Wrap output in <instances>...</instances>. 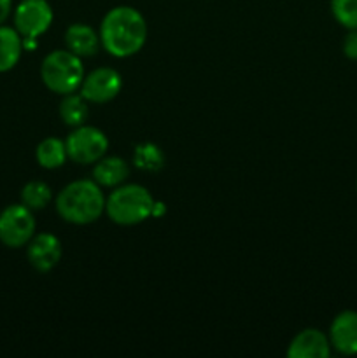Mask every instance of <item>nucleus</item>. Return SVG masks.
Instances as JSON below:
<instances>
[{"instance_id": "f257e3e1", "label": "nucleus", "mask_w": 357, "mask_h": 358, "mask_svg": "<svg viewBox=\"0 0 357 358\" xmlns=\"http://www.w3.org/2000/svg\"><path fill=\"white\" fill-rule=\"evenodd\" d=\"M147 38V23L140 10L119 6L108 10L100 24V41L105 51L115 58H128L144 48Z\"/></svg>"}, {"instance_id": "f03ea898", "label": "nucleus", "mask_w": 357, "mask_h": 358, "mask_svg": "<svg viewBox=\"0 0 357 358\" xmlns=\"http://www.w3.org/2000/svg\"><path fill=\"white\" fill-rule=\"evenodd\" d=\"M56 212L65 222L86 226L105 212V196L94 180H76L56 196Z\"/></svg>"}, {"instance_id": "7ed1b4c3", "label": "nucleus", "mask_w": 357, "mask_h": 358, "mask_svg": "<svg viewBox=\"0 0 357 358\" xmlns=\"http://www.w3.org/2000/svg\"><path fill=\"white\" fill-rule=\"evenodd\" d=\"M154 198L144 185H119L105 199V212L119 226H136L154 212Z\"/></svg>"}, {"instance_id": "20e7f679", "label": "nucleus", "mask_w": 357, "mask_h": 358, "mask_svg": "<svg viewBox=\"0 0 357 358\" xmlns=\"http://www.w3.org/2000/svg\"><path fill=\"white\" fill-rule=\"evenodd\" d=\"M41 79L49 91L58 94L76 93L84 80L80 58L72 51H52L42 59Z\"/></svg>"}, {"instance_id": "39448f33", "label": "nucleus", "mask_w": 357, "mask_h": 358, "mask_svg": "<svg viewBox=\"0 0 357 358\" xmlns=\"http://www.w3.org/2000/svg\"><path fill=\"white\" fill-rule=\"evenodd\" d=\"M66 156L77 164H91L105 156L108 140L102 129L93 126H77L65 142Z\"/></svg>"}, {"instance_id": "423d86ee", "label": "nucleus", "mask_w": 357, "mask_h": 358, "mask_svg": "<svg viewBox=\"0 0 357 358\" xmlns=\"http://www.w3.org/2000/svg\"><path fill=\"white\" fill-rule=\"evenodd\" d=\"M35 234L34 213L28 206L9 205L0 213V243L9 248L28 245Z\"/></svg>"}, {"instance_id": "0eeeda50", "label": "nucleus", "mask_w": 357, "mask_h": 358, "mask_svg": "<svg viewBox=\"0 0 357 358\" xmlns=\"http://www.w3.org/2000/svg\"><path fill=\"white\" fill-rule=\"evenodd\" d=\"M52 17L48 0H21L14 10V28L23 38H38L49 30Z\"/></svg>"}, {"instance_id": "6e6552de", "label": "nucleus", "mask_w": 357, "mask_h": 358, "mask_svg": "<svg viewBox=\"0 0 357 358\" xmlns=\"http://www.w3.org/2000/svg\"><path fill=\"white\" fill-rule=\"evenodd\" d=\"M122 87V77L118 70L102 66L84 77L80 94L93 103H107L114 100Z\"/></svg>"}, {"instance_id": "1a4fd4ad", "label": "nucleus", "mask_w": 357, "mask_h": 358, "mask_svg": "<svg viewBox=\"0 0 357 358\" xmlns=\"http://www.w3.org/2000/svg\"><path fill=\"white\" fill-rule=\"evenodd\" d=\"M27 257L31 268L41 273H48L62 259V243L51 233L34 234L27 247Z\"/></svg>"}, {"instance_id": "9d476101", "label": "nucleus", "mask_w": 357, "mask_h": 358, "mask_svg": "<svg viewBox=\"0 0 357 358\" xmlns=\"http://www.w3.org/2000/svg\"><path fill=\"white\" fill-rule=\"evenodd\" d=\"M329 343L342 355H357V311L336 315L329 327Z\"/></svg>"}, {"instance_id": "9b49d317", "label": "nucleus", "mask_w": 357, "mask_h": 358, "mask_svg": "<svg viewBox=\"0 0 357 358\" xmlns=\"http://www.w3.org/2000/svg\"><path fill=\"white\" fill-rule=\"evenodd\" d=\"M331 355V343L317 329H304L290 341L287 357L290 358H328Z\"/></svg>"}, {"instance_id": "f8f14e48", "label": "nucleus", "mask_w": 357, "mask_h": 358, "mask_svg": "<svg viewBox=\"0 0 357 358\" xmlns=\"http://www.w3.org/2000/svg\"><path fill=\"white\" fill-rule=\"evenodd\" d=\"M100 34L94 31L90 24L74 23L65 31V44L69 51L77 55L79 58L84 56H94L100 48Z\"/></svg>"}, {"instance_id": "ddd939ff", "label": "nucleus", "mask_w": 357, "mask_h": 358, "mask_svg": "<svg viewBox=\"0 0 357 358\" xmlns=\"http://www.w3.org/2000/svg\"><path fill=\"white\" fill-rule=\"evenodd\" d=\"M130 168L125 159L118 156L102 157L93 170V180L100 187H118L128 178Z\"/></svg>"}, {"instance_id": "4468645a", "label": "nucleus", "mask_w": 357, "mask_h": 358, "mask_svg": "<svg viewBox=\"0 0 357 358\" xmlns=\"http://www.w3.org/2000/svg\"><path fill=\"white\" fill-rule=\"evenodd\" d=\"M23 52V37L16 28L0 24V73L9 72L18 65Z\"/></svg>"}, {"instance_id": "2eb2a0df", "label": "nucleus", "mask_w": 357, "mask_h": 358, "mask_svg": "<svg viewBox=\"0 0 357 358\" xmlns=\"http://www.w3.org/2000/svg\"><path fill=\"white\" fill-rule=\"evenodd\" d=\"M35 157H37V163L41 164L46 170H56V168L63 166L66 156V147L65 142H62L59 138H44L35 149Z\"/></svg>"}, {"instance_id": "dca6fc26", "label": "nucleus", "mask_w": 357, "mask_h": 358, "mask_svg": "<svg viewBox=\"0 0 357 358\" xmlns=\"http://www.w3.org/2000/svg\"><path fill=\"white\" fill-rule=\"evenodd\" d=\"M59 117L66 126H83L88 119V100L83 94H65L59 103Z\"/></svg>"}, {"instance_id": "f3484780", "label": "nucleus", "mask_w": 357, "mask_h": 358, "mask_svg": "<svg viewBox=\"0 0 357 358\" xmlns=\"http://www.w3.org/2000/svg\"><path fill=\"white\" fill-rule=\"evenodd\" d=\"M52 192L46 182L34 180L28 182L23 189H21V203L28 206L30 210H42L51 203Z\"/></svg>"}, {"instance_id": "a211bd4d", "label": "nucleus", "mask_w": 357, "mask_h": 358, "mask_svg": "<svg viewBox=\"0 0 357 358\" xmlns=\"http://www.w3.org/2000/svg\"><path fill=\"white\" fill-rule=\"evenodd\" d=\"M331 13L346 30H357V0H331Z\"/></svg>"}, {"instance_id": "6ab92c4d", "label": "nucleus", "mask_w": 357, "mask_h": 358, "mask_svg": "<svg viewBox=\"0 0 357 358\" xmlns=\"http://www.w3.org/2000/svg\"><path fill=\"white\" fill-rule=\"evenodd\" d=\"M164 163V157L156 145H140L135 150V164L142 170H160Z\"/></svg>"}, {"instance_id": "aec40b11", "label": "nucleus", "mask_w": 357, "mask_h": 358, "mask_svg": "<svg viewBox=\"0 0 357 358\" xmlns=\"http://www.w3.org/2000/svg\"><path fill=\"white\" fill-rule=\"evenodd\" d=\"M343 55L352 62H357V30H350L343 41Z\"/></svg>"}, {"instance_id": "412c9836", "label": "nucleus", "mask_w": 357, "mask_h": 358, "mask_svg": "<svg viewBox=\"0 0 357 358\" xmlns=\"http://www.w3.org/2000/svg\"><path fill=\"white\" fill-rule=\"evenodd\" d=\"M10 9H13V0H0V24L9 17Z\"/></svg>"}]
</instances>
